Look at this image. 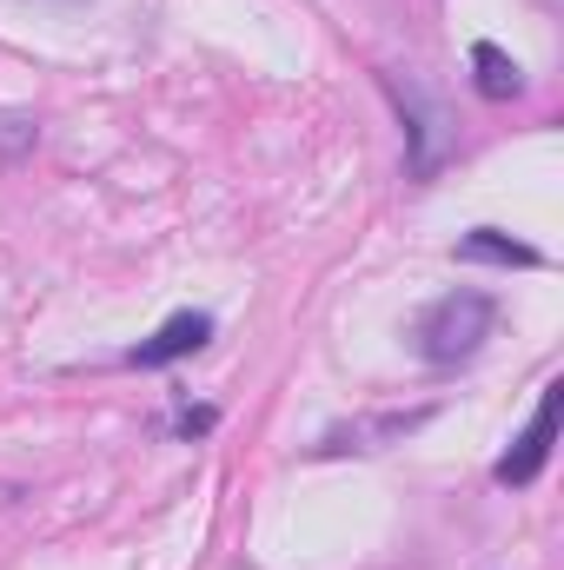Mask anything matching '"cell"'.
<instances>
[{"mask_svg":"<svg viewBox=\"0 0 564 570\" xmlns=\"http://www.w3.org/2000/svg\"><path fill=\"white\" fill-rule=\"evenodd\" d=\"M206 338H213V312H173V318H166L153 338H140V345L127 352V365H140V372L179 365V358H193Z\"/></svg>","mask_w":564,"mask_h":570,"instance_id":"5b68a950","label":"cell"},{"mask_svg":"<svg viewBox=\"0 0 564 570\" xmlns=\"http://www.w3.org/2000/svg\"><path fill=\"white\" fill-rule=\"evenodd\" d=\"M386 80V94H392V107H399V120H406V166L431 179L445 159H451V140H458V127H451V114L425 94L419 80H399V73H379Z\"/></svg>","mask_w":564,"mask_h":570,"instance_id":"7a4b0ae2","label":"cell"},{"mask_svg":"<svg viewBox=\"0 0 564 570\" xmlns=\"http://www.w3.org/2000/svg\"><path fill=\"white\" fill-rule=\"evenodd\" d=\"M558 405H564V385L552 379L545 392H538V412H532V425L512 438V451L492 464V478L505 484V491H518V484H532L545 464H552V444H558Z\"/></svg>","mask_w":564,"mask_h":570,"instance_id":"3957f363","label":"cell"},{"mask_svg":"<svg viewBox=\"0 0 564 570\" xmlns=\"http://www.w3.org/2000/svg\"><path fill=\"white\" fill-rule=\"evenodd\" d=\"M27 146H33V120L7 114V120H0V153H27Z\"/></svg>","mask_w":564,"mask_h":570,"instance_id":"ba28073f","label":"cell"},{"mask_svg":"<svg viewBox=\"0 0 564 570\" xmlns=\"http://www.w3.org/2000/svg\"><path fill=\"white\" fill-rule=\"evenodd\" d=\"M492 325H498V305H492V292H471V285H458V292L431 298V305H425V318H419V352H425V365L451 372V365L478 358V352H485V338H492Z\"/></svg>","mask_w":564,"mask_h":570,"instance_id":"6da1fadb","label":"cell"},{"mask_svg":"<svg viewBox=\"0 0 564 570\" xmlns=\"http://www.w3.org/2000/svg\"><path fill=\"white\" fill-rule=\"evenodd\" d=\"M431 419V405H419V412H386V419H359V425H332L312 451L319 458H346V451H386V444H406L412 431Z\"/></svg>","mask_w":564,"mask_h":570,"instance_id":"277c9868","label":"cell"},{"mask_svg":"<svg viewBox=\"0 0 564 570\" xmlns=\"http://www.w3.org/2000/svg\"><path fill=\"white\" fill-rule=\"evenodd\" d=\"M458 259H471V266H545V253L538 246H525V239H512V233H498V226H471L465 239H458Z\"/></svg>","mask_w":564,"mask_h":570,"instance_id":"8992f818","label":"cell"},{"mask_svg":"<svg viewBox=\"0 0 564 570\" xmlns=\"http://www.w3.org/2000/svg\"><path fill=\"white\" fill-rule=\"evenodd\" d=\"M471 80H478L485 100H518V94H525V67H518L498 40H478V47H471Z\"/></svg>","mask_w":564,"mask_h":570,"instance_id":"52a82bcc","label":"cell"},{"mask_svg":"<svg viewBox=\"0 0 564 570\" xmlns=\"http://www.w3.org/2000/svg\"><path fill=\"white\" fill-rule=\"evenodd\" d=\"M213 419H220L213 405H200V412H179V431H186V438H193V431H213Z\"/></svg>","mask_w":564,"mask_h":570,"instance_id":"9c48e42d","label":"cell"}]
</instances>
